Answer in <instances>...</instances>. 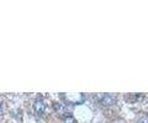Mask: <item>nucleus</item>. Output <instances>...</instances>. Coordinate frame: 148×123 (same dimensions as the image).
<instances>
[{"label": "nucleus", "mask_w": 148, "mask_h": 123, "mask_svg": "<svg viewBox=\"0 0 148 123\" xmlns=\"http://www.w3.org/2000/svg\"><path fill=\"white\" fill-rule=\"evenodd\" d=\"M96 97H98L99 102L101 105H104V106H111V105L116 102V97L111 94H98Z\"/></svg>", "instance_id": "obj_1"}, {"label": "nucleus", "mask_w": 148, "mask_h": 123, "mask_svg": "<svg viewBox=\"0 0 148 123\" xmlns=\"http://www.w3.org/2000/svg\"><path fill=\"white\" fill-rule=\"evenodd\" d=\"M34 110L37 115H43L45 111H46V103L45 101L41 97L36 99L35 102H34Z\"/></svg>", "instance_id": "obj_2"}, {"label": "nucleus", "mask_w": 148, "mask_h": 123, "mask_svg": "<svg viewBox=\"0 0 148 123\" xmlns=\"http://www.w3.org/2000/svg\"><path fill=\"white\" fill-rule=\"evenodd\" d=\"M62 121L64 123H74V117L72 115H69V113H67V115L62 116Z\"/></svg>", "instance_id": "obj_3"}, {"label": "nucleus", "mask_w": 148, "mask_h": 123, "mask_svg": "<svg viewBox=\"0 0 148 123\" xmlns=\"http://www.w3.org/2000/svg\"><path fill=\"white\" fill-rule=\"evenodd\" d=\"M1 113H3V103L0 102V115H1Z\"/></svg>", "instance_id": "obj_4"}]
</instances>
